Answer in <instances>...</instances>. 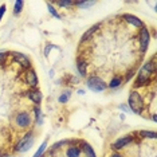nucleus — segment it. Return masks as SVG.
Listing matches in <instances>:
<instances>
[{
    "label": "nucleus",
    "mask_w": 157,
    "mask_h": 157,
    "mask_svg": "<svg viewBox=\"0 0 157 157\" xmlns=\"http://www.w3.org/2000/svg\"><path fill=\"white\" fill-rule=\"evenodd\" d=\"M155 74H156V62H155V56H153L152 60L145 62L141 69L138 70L137 77H136L134 81V89L148 86L151 83L152 78L155 77Z\"/></svg>",
    "instance_id": "f257e3e1"
},
{
    "label": "nucleus",
    "mask_w": 157,
    "mask_h": 157,
    "mask_svg": "<svg viewBox=\"0 0 157 157\" xmlns=\"http://www.w3.org/2000/svg\"><path fill=\"white\" fill-rule=\"evenodd\" d=\"M128 105H129V109L133 113L142 114V112L145 109V102H144L141 93L137 90H132L129 94V99H128Z\"/></svg>",
    "instance_id": "f03ea898"
},
{
    "label": "nucleus",
    "mask_w": 157,
    "mask_h": 157,
    "mask_svg": "<svg viewBox=\"0 0 157 157\" xmlns=\"http://www.w3.org/2000/svg\"><path fill=\"white\" fill-rule=\"evenodd\" d=\"M95 4V2H74V6L79 7V8H90Z\"/></svg>",
    "instance_id": "a211bd4d"
},
{
    "label": "nucleus",
    "mask_w": 157,
    "mask_h": 157,
    "mask_svg": "<svg viewBox=\"0 0 157 157\" xmlns=\"http://www.w3.org/2000/svg\"><path fill=\"white\" fill-rule=\"evenodd\" d=\"M138 42H140V50L141 54H145V51L149 47V42H151V33L146 27L140 28V33H138Z\"/></svg>",
    "instance_id": "39448f33"
},
{
    "label": "nucleus",
    "mask_w": 157,
    "mask_h": 157,
    "mask_svg": "<svg viewBox=\"0 0 157 157\" xmlns=\"http://www.w3.org/2000/svg\"><path fill=\"white\" fill-rule=\"evenodd\" d=\"M70 94H71V91H70V90L63 91L62 94H60V97H59L58 101H59L60 103H66L67 101H69V98H70Z\"/></svg>",
    "instance_id": "412c9836"
},
{
    "label": "nucleus",
    "mask_w": 157,
    "mask_h": 157,
    "mask_svg": "<svg viewBox=\"0 0 157 157\" xmlns=\"http://www.w3.org/2000/svg\"><path fill=\"white\" fill-rule=\"evenodd\" d=\"M35 142V136H34V132H28L17 141V144L15 145V152L17 153H26L28 152L31 148H33Z\"/></svg>",
    "instance_id": "7ed1b4c3"
},
{
    "label": "nucleus",
    "mask_w": 157,
    "mask_h": 157,
    "mask_svg": "<svg viewBox=\"0 0 157 157\" xmlns=\"http://www.w3.org/2000/svg\"><path fill=\"white\" fill-rule=\"evenodd\" d=\"M24 82H26L31 89H36L39 81H38V75H36V73H35L34 69L26 70V74H24Z\"/></svg>",
    "instance_id": "6e6552de"
},
{
    "label": "nucleus",
    "mask_w": 157,
    "mask_h": 157,
    "mask_svg": "<svg viewBox=\"0 0 157 157\" xmlns=\"http://www.w3.org/2000/svg\"><path fill=\"white\" fill-rule=\"evenodd\" d=\"M77 69L79 71V74L82 77H86L87 75V62L85 58H78L77 60Z\"/></svg>",
    "instance_id": "ddd939ff"
},
{
    "label": "nucleus",
    "mask_w": 157,
    "mask_h": 157,
    "mask_svg": "<svg viewBox=\"0 0 157 157\" xmlns=\"http://www.w3.org/2000/svg\"><path fill=\"white\" fill-rule=\"evenodd\" d=\"M46 148H47V141H43L42 142V145H40V148L36 151V153L33 156V157H42L43 156V153H44V151H46Z\"/></svg>",
    "instance_id": "aec40b11"
},
{
    "label": "nucleus",
    "mask_w": 157,
    "mask_h": 157,
    "mask_svg": "<svg viewBox=\"0 0 157 157\" xmlns=\"http://www.w3.org/2000/svg\"><path fill=\"white\" fill-rule=\"evenodd\" d=\"M47 8H48V11H50V13H51L52 16L56 17V19H60V15H59L58 12H56V10H55V8H54V7H52L51 4H50V3L47 4Z\"/></svg>",
    "instance_id": "5701e85b"
},
{
    "label": "nucleus",
    "mask_w": 157,
    "mask_h": 157,
    "mask_svg": "<svg viewBox=\"0 0 157 157\" xmlns=\"http://www.w3.org/2000/svg\"><path fill=\"white\" fill-rule=\"evenodd\" d=\"M23 6H24V2H22V0H17V2H15V6H13V13L17 15V13L22 12Z\"/></svg>",
    "instance_id": "6ab92c4d"
},
{
    "label": "nucleus",
    "mask_w": 157,
    "mask_h": 157,
    "mask_svg": "<svg viewBox=\"0 0 157 157\" xmlns=\"http://www.w3.org/2000/svg\"><path fill=\"white\" fill-rule=\"evenodd\" d=\"M66 156L67 157H79L81 156V148L78 146H69L66 151Z\"/></svg>",
    "instance_id": "2eb2a0df"
},
{
    "label": "nucleus",
    "mask_w": 157,
    "mask_h": 157,
    "mask_svg": "<svg viewBox=\"0 0 157 157\" xmlns=\"http://www.w3.org/2000/svg\"><path fill=\"white\" fill-rule=\"evenodd\" d=\"M121 83H122V78H121V77H116V78H113V79L110 81V83L108 85V87H110V89H117V87L121 86Z\"/></svg>",
    "instance_id": "f3484780"
},
{
    "label": "nucleus",
    "mask_w": 157,
    "mask_h": 157,
    "mask_svg": "<svg viewBox=\"0 0 157 157\" xmlns=\"http://www.w3.org/2000/svg\"><path fill=\"white\" fill-rule=\"evenodd\" d=\"M6 10H7L6 4H2V6H0V20H2V19H3V16H4V13H6Z\"/></svg>",
    "instance_id": "393cba45"
},
{
    "label": "nucleus",
    "mask_w": 157,
    "mask_h": 157,
    "mask_svg": "<svg viewBox=\"0 0 157 157\" xmlns=\"http://www.w3.org/2000/svg\"><path fill=\"white\" fill-rule=\"evenodd\" d=\"M133 75H134V71H129V73H128V75L125 77V81L128 82V81H129V79H130V78L133 77Z\"/></svg>",
    "instance_id": "bb28decb"
},
{
    "label": "nucleus",
    "mask_w": 157,
    "mask_h": 157,
    "mask_svg": "<svg viewBox=\"0 0 157 157\" xmlns=\"http://www.w3.org/2000/svg\"><path fill=\"white\" fill-rule=\"evenodd\" d=\"M122 19H125V20H126V23H129V24H132V26H134V27H137V28L145 27L140 17H137V16H134V15H130V13H124Z\"/></svg>",
    "instance_id": "9d476101"
},
{
    "label": "nucleus",
    "mask_w": 157,
    "mask_h": 157,
    "mask_svg": "<svg viewBox=\"0 0 157 157\" xmlns=\"http://www.w3.org/2000/svg\"><path fill=\"white\" fill-rule=\"evenodd\" d=\"M110 157H124V156H122V155H120V153H117V152H114Z\"/></svg>",
    "instance_id": "cd10ccee"
},
{
    "label": "nucleus",
    "mask_w": 157,
    "mask_h": 157,
    "mask_svg": "<svg viewBox=\"0 0 157 157\" xmlns=\"http://www.w3.org/2000/svg\"><path fill=\"white\" fill-rule=\"evenodd\" d=\"M86 85L87 87L90 89V90L95 91V93H101V91H105L106 89H108V85H106V82L102 79V78H99L98 75H91L87 78L86 81Z\"/></svg>",
    "instance_id": "20e7f679"
},
{
    "label": "nucleus",
    "mask_w": 157,
    "mask_h": 157,
    "mask_svg": "<svg viewBox=\"0 0 157 157\" xmlns=\"http://www.w3.org/2000/svg\"><path fill=\"white\" fill-rule=\"evenodd\" d=\"M132 141H133V136H132V134H128V136H124V137H120L116 142H113V144H112V149H113L114 152L121 151V149L125 148L126 145H129Z\"/></svg>",
    "instance_id": "1a4fd4ad"
},
{
    "label": "nucleus",
    "mask_w": 157,
    "mask_h": 157,
    "mask_svg": "<svg viewBox=\"0 0 157 157\" xmlns=\"http://www.w3.org/2000/svg\"><path fill=\"white\" fill-rule=\"evenodd\" d=\"M99 27H101V23H97V24H94V26H91V27L86 31V33H85V34L81 36V39H79L81 43H83V42H87L89 39H91L93 35H94V34L99 30Z\"/></svg>",
    "instance_id": "f8f14e48"
},
{
    "label": "nucleus",
    "mask_w": 157,
    "mask_h": 157,
    "mask_svg": "<svg viewBox=\"0 0 157 157\" xmlns=\"http://www.w3.org/2000/svg\"><path fill=\"white\" fill-rule=\"evenodd\" d=\"M15 124L19 128H22V129H27V128H30L31 124H33V117L27 112H19L15 117Z\"/></svg>",
    "instance_id": "423d86ee"
},
{
    "label": "nucleus",
    "mask_w": 157,
    "mask_h": 157,
    "mask_svg": "<svg viewBox=\"0 0 157 157\" xmlns=\"http://www.w3.org/2000/svg\"><path fill=\"white\" fill-rule=\"evenodd\" d=\"M56 4L59 7H63V8H70V7L74 6V2H71V0H62V2H56Z\"/></svg>",
    "instance_id": "4be33fe9"
},
{
    "label": "nucleus",
    "mask_w": 157,
    "mask_h": 157,
    "mask_svg": "<svg viewBox=\"0 0 157 157\" xmlns=\"http://www.w3.org/2000/svg\"><path fill=\"white\" fill-rule=\"evenodd\" d=\"M81 149L83 151V153H85V156L86 157H97L95 156V153H94V149H93L87 142H82V148Z\"/></svg>",
    "instance_id": "dca6fc26"
},
{
    "label": "nucleus",
    "mask_w": 157,
    "mask_h": 157,
    "mask_svg": "<svg viewBox=\"0 0 157 157\" xmlns=\"http://www.w3.org/2000/svg\"><path fill=\"white\" fill-rule=\"evenodd\" d=\"M27 97L30 101H33L34 103H36V105H39V103L42 102V91L38 90V89H30V90L27 91Z\"/></svg>",
    "instance_id": "9b49d317"
},
{
    "label": "nucleus",
    "mask_w": 157,
    "mask_h": 157,
    "mask_svg": "<svg viewBox=\"0 0 157 157\" xmlns=\"http://www.w3.org/2000/svg\"><path fill=\"white\" fill-rule=\"evenodd\" d=\"M134 134L141 138H149V140H156L157 138L156 132H153V130H140V132H136Z\"/></svg>",
    "instance_id": "4468645a"
},
{
    "label": "nucleus",
    "mask_w": 157,
    "mask_h": 157,
    "mask_svg": "<svg viewBox=\"0 0 157 157\" xmlns=\"http://www.w3.org/2000/svg\"><path fill=\"white\" fill-rule=\"evenodd\" d=\"M6 56H7V52L6 51H0V63H2L3 60L6 59Z\"/></svg>",
    "instance_id": "a878e982"
},
{
    "label": "nucleus",
    "mask_w": 157,
    "mask_h": 157,
    "mask_svg": "<svg viewBox=\"0 0 157 157\" xmlns=\"http://www.w3.org/2000/svg\"><path fill=\"white\" fill-rule=\"evenodd\" d=\"M35 114H36V122L40 124L42 122V112L39 108H35Z\"/></svg>",
    "instance_id": "b1692460"
},
{
    "label": "nucleus",
    "mask_w": 157,
    "mask_h": 157,
    "mask_svg": "<svg viewBox=\"0 0 157 157\" xmlns=\"http://www.w3.org/2000/svg\"><path fill=\"white\" fill-rule=\"evenodd\" d=\"M12 60L13 63H17L23 70H28L31 69V60L27 55H24L23 52H17V51H13L12 52Z\"/></svg>",
    "instance_id": "0eeeda50"
}]
</instances>
